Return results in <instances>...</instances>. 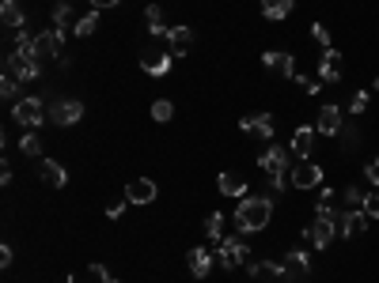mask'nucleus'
<instances>
[{"label":"nucleus","mask_w":379,"mask_h":283,"mask_svg":"<svg viewBox=\"0 0 379 283\" xmlns=\"http://www.w3.org/2000/svg\"><path fill=\"white\" fill-rule=\"evenodd\" d=\"M88 280H91V283H118V280L106 272V264H91V268H88Z\"/></svg>","instance_id":"2f4dec72"},{"label":"nucleus","mask_w":379,"mask_h":283,"mask_svg":"<svg viewBox=\"0 0 379 283\" xmlns=\"http://www.w3.org/2000/svg\"><path fill=\"white\" fill-rule=\"evenodd\" d=\"M273 219V201L270 196H239L235 204V231L239 234H258Z\"/></svg>","instance_id":"f257e3e1"},{"label":"nucleus","mask_w":379,"mask_h":283,"mask_svg":"<svg viewBox=\"0 0 379 283\" xmlns=\"http://www.w3.org/2000/svg\"><path fill=\"white\" fill-rule=\"evenodd\" d=\"M258 166H262L266 174H289V170H292V151L273 144V147H266L262 155H258Z\"/></svg>","instance_id":"423d86ee"},{"label":"nucleus","mask_w":379,"mask_h":283,"mask_svg":"<svg viewBox=\"0 0 379 283\" xmlns=\"http://www.w3.org/2000/svg\"><path fill=\"white\" fill-rule=\"evenodd\" d=\"M12 261H15L12 245H4V249H0V264H4V268H8V264H12Z\"/></svg>","instance_id":"ea45409f"},{"label":"nucleus","mask_w":379,"mask_h":283,"mask_svg":"<svg viewBox=\"0 0 379 283\" xmlns=\"http://www.w3.org/2000/svg\"><path fill=\"white\" fill-rule=\"evenodd\" d=\"M372 87H375V91H379V75H375V80H372Z\"/></svg>","instance_id":"37998d69"},{"label":"nucleus","mask_w":379,"mask_h":283,"mask_svg":"<svg viewBox=\"0 0 379 283\" xmlns=\"http://www.w3.org/2000/svg\"><path fill=\"white\" fill-rule=\"evenodd\" d=\"M20 151H23V155H34V159H39L42 155V136H39V132H23V140H20Z\"/></svg>","instance_id":"cd10ccee"},{"label":"nucleus","mask_w":379,"mask_h":283,"mask_svg":"<svg viewBox=\"0 0 379 283\" xmlns=\"http://www.w3.org/2000/svg\"><path fill=\"white\" fill-rule=\"evenodd\" d=\"M4 72L15 75L20 83H31V80H39L42 61H39L34 53H8V57H4Z\"/></svg>","instance_id":"7ed1b4c3"},{"label":"nucleus","mask_w":379,"mask_h":283,"mask_svg":"<svg viewBox=\"0 0 379 283\" xmlns=\"http://www.w3.org/2000/svg\"><path fill=\"white\" fill-rule=\"evenodd\" d=\"M118 0H91V8H95V12H103V8H114Z\"/></svg>","instance_id":"a19ab883"},{"label":"nucleus","mask_w":379,"mask_h":283,"mask_svg":"<svg viewBox=\"0 0 379 283\" xmlns=\"http://www.w3.org/2000/svg\"><path fill=\"white\" fill-rule=\"evenodd\" d=\"M277 283H289V280H277Z\"/></svg>","instance_id":"a18cd8bd"},{"label":"nucleus","mask_w":379,"mask_h":283,"mask_svg":"<svg viewBox=\"0 0 379 283\" xmlns=\"http://www.w3.org/2000/svg\"><path fill=\"white\" fill-rule=\"evenodd\" d=\"M0 94H4L8 102H20V99H15V94H20V80L4 72V83H0Z\"/></svg>","instance_id":"c756f323"},{"label":"nucleus","mask_w":379,"mask_h":283,"mask_svg":"<svg viewBox=\"0 0 379 283\" xmlns=\"http://www.w3.org/2000/svg\"><path fill=\"white\" fill-rule=\"evenodd\" d=\"M12 117L20 121V125L27 129H39L46 117H50V106H46V99H39V94H31V99H20L12 106Z\"/></svg>","instance_id":"f03ea898"},{"label":"nucleus","mask_w":379,"mask_h":283,"mask_svg":"<svg viewBox=\"0 0 379 283\" xmlns=\"http://www.w3.org/2000/svg\"><path fill=\"white\" fill-rule=\"evenodd\" d=\"M341 196H345V204H349V208H364V201H368V193H364V189H357V185H349Z\"/></svg>","instance_id":"7c9ffc66"},{"label":"nucleus","mask_w":379,"mask_h":283,"mask_svg":"<svg viewBox=\"0 0 379 283\" xmlns=\"http://www.w3.org/2000/svg\"><path fill=\"white\" fill-rule=\"evenodd\" d=\"M341 80V53L338 50H322L319 57V83H338Z\"/></svg>","instance_id":"ddd939ff"},{"label":"nucleus","mask_w":379,"mask_h":283,"mask_svg":"<svg viewBox=\"0 0 379 283\" xmlns=\"http://www.w3.org/2000/svg\"><path fill=\"white\" fill-rule=\"evenodd\" d=\"M239 129L254 132V136H262V140H273V117L270 113H247V117L239 121Z\"/></svg>","instance_id":"2eb2a0df"},{"label":"nucleus","mask_w":379,"mask_h":283,"mask_svg":"<svg viewBox=\"0 0 379 283\" xmlns=\"http://www.w3.org/2000/svg\"><path fill=\"white\" fill-rule=\"evenodd\" d=\"M364 110H368V91H357L349 99V113H364Z\"/></svg>","instance_id":"72a5a7b5"},{"label":"nucleus","mask_w":379,"mask_h":283,"mask_svg":"<svg viewBox=\"0 0 379 283\" xmlns=\"http://www.w3.org/2000/svg\"><path fill=\"white\" fill-rule=\"evenodd\" d=\"M262 64L270 72H277V75H296V61H292V53H284V50H266L262 53Z\"/></svg>","instance_id":"f8f14e48"},{"label":"nucleus","mask_w":379,"mask_h":283,"mask_svg":"<svg viewBox=\"0 0 379 283\" xmlns=\"http://www.w3.org/2000/svg\"><path fill=\"white\" fill-rule=\"evenodd\" d=\"M364 212H368V219H379V189H375V193H368Z\"/></svg>","instance_id":"f704fd0d"},{"label":"nucleus","mask_w":379,"mask_h":283,"mask_svg":"<svg viewBox=\"0 0 379 283\" xmlns=\"http://www.w3.org/2000/svg\"><path fill=\"white\" fill-rule=\"evenodd\" d=\"M315 129L322 132V136H338V132H341V110L326 102V106L319 110V125Z\"/></svg>","instance_id":"a211bd4d"},{"label":"nucleus","mask_w":379,"mask_h":283,"mask_svg":"<svg viewBox=\"0 0 379 283\" xmlns=\"http://www.w3.org/2000/svg\"><path fill=\"white\" fill-rule=\"evenodd\" d=\"M364 174H368V182H372V185L379 189V159H372V163L364 166Z\"/></svg>","instance_id":"e433bc0d"},{"label":"nucleus","mask_w":379,"mask_h":283,"mask_svg":"<svg viewBox=\"0 0 379 283\" xmlns=\"http://www.w3.org/2000/svg\"><path fill=\"white\" fill-rule=\"evenodd\" d=\"M289 151H292L296 159H311V151H315V129H311V125H300V129H296Z\"/></svg>","instance_id":"4468645a"},{"label":"nucleus","mask_w":379,"mask_h":283,"mask_svg":"<svg viewBox=\"0 0 379 283\" xmlns=\"http://www.w3.org/2000/svg\"><path fill=\"white\" fill-rule=\"evenodd\" d=\"M144 23H148V31H152L156 38L167 34V27H163V8H160V4H148V8H144Z\"/></svg>","instance_id":"393cba45"},{"label":"nucleus","mask_w":379,"mask_h":283,"mask_svg":"<svg viewBox=\"0 0 379 283\" xmlns=\"http://www.w3.org/2000/svg\"><path fill=\"white\" fill-rule=\"evenodd\" d=\"M341 140H345V151L360 147V136H357V129H341Z\"/></svg>","instance_id":"c9c22d12"},{"label":"nucleus","mask_w":379,"mask_h":283,"mask_svg":"<svg viewBox=\"0 0 379 283\" xmlns=\"http://www.w3.org/2000/svg\"><path fill=\"white\" fill-rule=\"evenodd\" d=\"M152 117H156V121H160V125H163V121H171V117H174V106H171L167 99L152 102Z\"/></svg>","instance_id":"c85d7f7f"},{"label":"nucleus","mask_w":379,"mask_h":283,"mask_svg":"<svg viewBox=\"0 0 379 283\" xmlns=\"http://www.w3.org/2000/svg\"><path fill=\"white\" fill-rule=\"evenodd\" d=\"M80 23V15H76V8H72V4H57V8H53V31H72V27H76Z\"/></svg>","instance_id":"412c9836"},{"label":"nucleus","mask_w":379,"mask_h":283,"mask_svg":"<svg viewBox=\"0 0 379 283\" xmlns=\"http://www.w3.org/2000/svg\"><path fill=\"white\" fill-rule=\"evenodd\" d=\"M190 272H193V280H205L209 272H212V253H205V249H190Z\"/></svg>","instance_id":"4be33fe9"},{"label":"nucleus","mask_w":379,"mask_h":283,"mask_svg":"<svg viewBox=\"0 0 379 283\" xmlns=\"http://www.w3.org/2000/svg\"><path fill=\"white\" fill-rule=\"evenodd\" d=\"M50 121L53 125H76V121H84V102L80 99H53L50 106Z\"/></svg>","instance_id":"39448f33"},{"label":"nucleus","mask_w":379,"mask_h":283,"mask_svg":"<svg viewBox=\"0 0 379 283\" xmlns=\"http://www.w3.org/2000/svg\"><path fill=\"white\" fill-rule=\"evenodd\" d=\"M205 238L224 242V215H220V212H209L205 215Z\"/></svg>","instance_id":"a878e982"},{"label":"nucleus","mask_w":379,"mask_h":283,"mask_svg":"<svg viewBox=\"0 0 379 283\" xmlns=\"http://www.w3.org/2000/svg\"><path fill=\"white\" fill-rule=\"evenodd\" d=\"M39 174H42V182H46V185H53V189H64V182H69L64 166H61V163H53V159H42V163H39Z\"/></svg>","instance_id":"6ab92c4d"},{"label":"nucleus","mask_w":379,"mask_h":283,"mask_svg":"<svg viewBox=\"0 0 379 283\" xmlns=\"http://www.w3.org/2000/svg\"><path fill=\"white\" fill-rule=\"evenodd\" d=\"M311 38H315L322 50H330V31H326V23H311Z\"/></svg>","instance_id":"473e14b6"},{"label":"nucleus","mask_w":379,"mask_h":283,"mask_svg":"<svg viewBox=\"0 0 379 283\" xmlns=\"http://www.w3.org/2000/svg\"><path fill=\"white\" fill-rule=\"evenodd\" d=\"M64 283H91V280H80V276H69V280H64Z\"/></svg>","instance_id":"79ce46f5"},{"label":"nucleus","mask_w":379,"mask_h":283,"mask_svg":"<svg viewBox=\"0 0 379 283\" xmlns=\"http://www.w3.org/2000/svg\"><path fill=\"white\" fill-rule=\"evenodd\" d=\"M163 38H167V45H171V57H186V53L193 50V42H198L193 27H171Z\"/></svg>","instance_id":"9d476101"},{"label":"nucleus","mask_w":379,"mask_h":283,"mask_svg":"<svg viewBox=\"0 0 379 283\" xmlns=\"http://www.w3.org/2000/svg\"><path fill=\"white\" fill-rule=\"evenodd\" d=\"M284 280H296V276H308V268H311V264H308V253H300V249H289V253H284Z\"/></svg>","instance_id":"f3484780"},{"label":"nucleus","mask_w":379,"mask_h":283,"mask_svg":"<svg viewBox=\"0 0 379 283\" xmlns=\"http://www.w3.org/2000/svg\"><path fill=\"white\" fill-rule=\"evenodd\" d=\"M156 193H160V189H156V182H148V177H133V182L125 185V201L129 204H152Z\"/></svg>","instance_id":"9b49d317"},{"label":"nucleus","mask_w":379,"mask_h":283,"mask_svg":"<svg viewBox=\"0 0 379 283\" xmlns=\"http://www.w3.org/2000/svg\"><path fill=\"white\" fill-rule=\"evenodd\" d=\"M95 27H99V12L91 8L88 15H80V23L72 27V34H76V38H88V34H95Z\"/></svg>","instance_id":"bb28decb"},{"label":"nucleus","mask_w":379,"mask_h":283,"mask_svg":"<svg viewBox=\"0 0 379 283\" xmlns=\"http://www.w3.org/2000/svg\"><path fill=\"white\" fill-rule=\"evenodd\" d=\"M289 177H292V189H319L322 185V166H315L311 159H300V163L289 170Z\"/></svg>","instance_id":"0eeeda50"},{"label":"nucleus","mask_w":379,"mask_h":283,"mask_svg":"<svg viewBox=\"0 0 379 283\" xmlns=\"http://www.w3.org/2000/svg\"><path fill=\"white\" fill-rule=\"evenodd\" d=\"M216 261L224 264L228 272H235L239 264H247V261H251V253H247V245L239 242V238H224V242H220V253H216Z\"/></svg>","instance_id":"6e6552de"},{"label":"nucleus","mask_w":379,"mask_h":283,"mask_svg":"<svg viewBox=\"0 0 379 283\" xmlns=\"http://www.w3.org/2000/svg\"><path fill=\"white\" fill-rule=\"evenodd\" d=\"M57 4H72V0H57Z\"/></svg>","instance_id":"c03bdc74"},{"label":"nucleus","mask_w":379,"mask_h":283,"mask_svg":"<svg viewBox=\"0 0 379 283\" xmlns=\"http://www.w3.org/2000/svg\"><path fill=\"white\" fill-rule=\"evenodd\" d=\"M364 231H368V212H364V208H349V212H341V219H338L341 238H360Z\"/></svg>","instance_id":"1a4fd4ad"},{"label":"nucleus","mask_w":379,"mask_h":283,"mask_svg":"<svg viewBox=\"0 0 379 283\" xmlns=\"http://www.w3.org/2000/svg\"><path fill=\"white\" fill-rule=\"evenodd\" d=\"M34 57H39L42 64H50V61H61V53H64V34L61 31H42V34H34Z\"/></svg>","instance_id":"20e7f679"},{"label":"nucleus","mask_w":379,"mask_h":283,"mask_svg":"<svg viewBox=\"0 0 379 283\" xmlns=\"http://www.w3.org/2000/svg\"><path fill=\"white\" fill-rule=\"evenodd\" d=\"M171 61H174L171 53H156V50H148V53L141 57V68H144L148 75H167V72H171Z\"/></svg>","instance_id":"dca6fc26"},{"label":"nucleus","mask_w":379,"mask_h":283,"mask_svg":"<svg viewBox=\"0 0 379 283\" xmlns=\"http://www.w3.org/2000/svg\"><path fill=\"white\" fill-rule=\"evenodd\" d=\"M296 83H300V87L308 91V94H315V91H319V80H308V75H296Z\"/></svg>","instance_id":"58836bf2"},{"label":"nucleus","mask_w":379,"mask_h":283,"mask_svg":"<svg viewBox=\"0 0 379 283\" xmlns=\"http://www.w3.org/2000/svg\"><path fill=\"white\" fill-rule=\"evenodd\" d=\"M220 193L224 196H247V177L235 174V170H228V174H220Z\"/></svg>","instance_id":"aec40b11"},{"label":"nucleus","mask_w":379,"mask_h":283,"mask_svg":"<svg viewBox=\"0 0 379 283\" xmlns=\"http://www.w3.org/2000/svg\"><path fill=\"white\" fill-rule=\"evenodd\" d=\"M0 19H4V27H8V31H15V27H23V23H27L15 0H4V4H0Z\"/></svg>","instance_id":"b1692460"},{"label":"nucleus","mask_w":379,"mask_h":283,"mask_svg":"<svg viewBox=\"0 0 379 283\" xmlns=\"http://www.w3.org/2000/svg\"><path fill=\"white\" fill-rule=\"evenodd\" d=\"M125 204H129V201H110V204H106V215H110V219H118V215L125 212Z\"/></svg>","instance_id":"4c0bfd02"},{"label":"nucleus","mask_w":379,"mask_h":283,"mask_svg":"<svg viewBox=\"0 0 379 283\" xmlns=\"http://www.w3.org/2000/svg\"><path fill=\"white\" fill-rule=\"evenodd\" d=\"M296 8V0H262V15L266 19H289Z\"/></svg>","instance_id":"5701e85b"}]
</instances>
